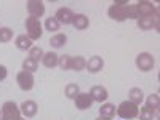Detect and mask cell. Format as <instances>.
Listing matches in <instances>:
<instances>
[{"label":"cell","instance_id":"obj_8","mask_svg":"<svg viewBox=\"0 0 160 120\" xmlns=\"http://www.w3.org/2000/svg\"><path fill=\"white\" fill-rule=\"evenodd\" d=\"M28 11H29V16L31 18H40L45 15V3L42 0H29L28 3Z\"/></svg>","mask_w":160,"mask_h":120},{"label":"cell","instance_id":"obj_26","mask_svg":"<svg viewBox=\"0 0 160 120\" xmlns=\"http://www.w3.org/2000/svg\"><path fill=\"white\" fill-rule=\"evenodd\" d=\"M13 38V31L10 28H0V43H8Z\"/></svg>","mask_w":160,"mask_h":120},{"label":"cell","instance_id":"obj_32","mask_svg":"<svg viewBox=\"0 0 160 120\" xmlns=\"http://www.w3.org/2000/svg\"><path fill=\"white\" fill-rule=\"evenodd\" d=\"M0 120H3V115H2V111H0Z\"/></svg>","mask_w":160,"mask_h":120},{"label":"cell","instance_id":"obj_24","mask_svg":"<svg viewBox=\"0 0 160 120\" xmlns=\"http://www.w3.org/2000/svg\"><path fill=\"white\" fill-rule=\"evenodd\" d=\"M78 93H80V88H78L77 83H69L68 87L64 88V95H66V98H69V99H75Z\"/></svg>","mask_w":160,"mask_h":120},{"label":"cell","instance_id":"obj_3","mask_svg":"<svg viewBox=\"0 0 160 120\" xmlns=\"http://www.w3.org/2000/svg\"><path fill=\"white\" fill-rule=\"evenodd\" d=\"M138 112H139L138 104L131 102V101H123V102H120V106L117 108L118 117L123 118V120H131V118L138 117Z\"/></svg>","mask_w":160,"mask_h":120},{"label":"cell","instance_id":"obj_11","mask_svg":"<svg viewBox=\"0 0 160 120\" xmlns=\"http://www.w3.org/2000/svg\"><path fill=\"white\" fill-rule=\"evenodd\" d=\"M19 111H21V115H24L26 118H31V117H34V115L37 114L38 106H37L35 101L28 99V101H24V102L19 106Z\"/></svg>","mask_w":160,"mask_h":120},{"label":"cell","instance_id":"obj_23","mask_svg":"<svg viewBox=\"0 0 160 120\" xmlns=\"http://www.w3.org/2000/svg\"><path fill=\"white\" fill-rule=\"evenodd\" d=\"M37 69H38V62H37V61H34L32 58H29V56H28V58H26V59L22 61V71L34 74Z\"/></svg>","mask_w":160,"mask_h":120},{"label":"cell","instance_id":"obj_17","mask_svg":"<svg viewBox=\"0 0 160 120\" xmlns=\"http://www.w3.org/2000/svg\"><path fill=\"white\" fill-rule=\"evenodd\" d=\"M99 117L112 120L115 117V106L111 104V102H102L101 108H99Z\"/></svg>","mask_w":160,"mask_h":120},{"label":"cell","instance_id":"obj_28","mask_svg":"<svg viewBox=\"0 0 160 120\" xmlns=\"http://www.w3.org/2000/svg\"><path fill=\"white\" fill-rule=\"evenodd\" d=\"M58 66L62 71H69L71 69V56L69 55H61L58 58Z\"/></svg>","mask_w":160,"mask_h":120},{"label":"cell","instance_id":"obj_7","mask_svg":"<svg viewBox=\"0 0 160 120\" xmlns=\"http://www.w3.org/2000/svg\"><path fill=\"white\" fill-rule=\"evenodd\" d=\"M16 82L19 85V88L22 91H31L34 88V75L31 72H26V71H21L18 75H16Z\"/></svg>","mask_w":160,"mask_h":120},{"label":"cell","instance_id":"obj_19","mask_svg":"<svg viewBox=\"0 0 160 120\" xmlns=\"http://www.w3.org/2000/svg\"><path fill=\"white\" fill-rule=\"evenodd\" d=\"M128 101L135 102V104H141V102L144 101V91H142L141 88H138V87L131 88V90L128 91Z\"/></svg>","mask_w":160,"mask_h":120},{"label":"cell","instance_id":"obj_30","mask_svg":"<svg viewBox=\"0 0 160 120\" xmlns=\"http://www.w3.org/2000/svg\"><path fill=\"white\" fill-rule=\"evenodd\" d=\"M7 75H8V71H7V68L3 64H0V82H3V80L7 78Z\"/></svg>","mask_w":160,"mask_h":120},{"label":"cell","instance_id":"obj_15","mask_svg":"<svg viewBox=\"0 0 160 120\" xmlns=\"http://www.w3.org/2000/svg\"><path fill=\"white\" fill-rule=\"evenodd\" d=\"M72 26L77 31H85L90 26V19H88L87 15H83V13H77V15L74 16V19H72Z\"/></svg>","mask_w":160,"mask_h":120},{"label":"cell","instance_id":"obj_13","mask_svg":"<svg viewBox=\"0 0 160 120\" xmlns=\"http://www.w3.org/2000/svg\"><path fill=\"white\" fill-rule=\"evenodd\" d=\"M104 68V61L101 56H91L88 61H87V66H85V69L90 72V74H98L101 72Z\"/></svg>","mask_w":160,"mask_h":120},{"label":"cell","instance_id":"obj_33","mask_svg":"<svg viewBox=\"0 0 160 120\" xmlns=\"http://www.w3.org/2000/svg\"><path fill=\"white\" fill-rule=\"evenodd\" d=\"M21 120H24V118H21Z\"/></svg>","mask_w":160,"mask_h":120},{"label":"cell","instance_id":"obj_16","mask_svg":"<svg viewBox=\"0 0 160 120\" xmlns=\"http://www.w3.org/2000/svg\"><path fill=\"white\" fill-rule=\"evenodd\" d=\"M15 47L18 48V50H21V51H26V50H31L32 48V40L26 35V34H21V35H18L16 37V40H15Z\"/></svg>","mask_w":160,"mask_h":120},{"label":"cell","instance_id":"obj_4","mask_svg":"<svg viewBox=\"0 0 160 120\" xmlns=\"http://www.w3.org/2000/svg\"><path fill=\"white\" fill-rule=\"evenodd\" d=\"M26 31H28V35L32 42L34 40H38L40 37H42V34H43V28H42V22H40V19H37V18H28L26 19Z\"/></svg>","mask_w":160,"mask_h":120},{"label":"cell","instance_id":"obj_27","mask_svg":"<svg viewBox=\"0 0 160 120\" xmlns=\"http://www.w3.org/2000/svg\"><path fill=\"white\" fill-rule=\"evenodd\" d=\"M43 55H45V53H43V50L40 48V47H32V48L29 50V58H32V59L37 61V62L42 61Z\"/></svg>","mask_w":160,"mask_h":120},{"label":"cell","instance_id":"obj_25","mask_svg":"<svg viewBox=\"0 0 160 120\" xmlns=\"http://www.w3.org/2000/svg\"><path fill=\"white\" fill-rule=\"evenodd\" d=\"M59 28H61V24L56 21L55 16H53V18H47V21H45V29H47V31H50V32H58Z\"/></svg>","mask_w":160,"mask_h":120},{"label":"cell","instance_id":"obj_2","mask_svg":"<svg viewBox=\"0 0 160 120\" xmlns=\"http://www.w3.org/2000/svg\"><path fill=\"white\" fill-rule=\"evenodd\" d=\"M136 11V19L138 18H155L158 16V8L154 7V3L148 2V0H141L135 5Z\"/></svg>","mask_w":160,"mask_h":120},{"label":"cell","instance_id":"obj_5","mask_svg":"<svg viewBox=\"0 0 160 120\" xmlns=\"http://www.w3.org/2000/svg\"><path fill=\"white\" fill-rule=\"evenodd\" d=\"M154 66H155V59H154V56L151 55V53L142 51V53H139V55L136 56V68H138L141 72H149V71H152Z\"/></svg>","mask_w":160,"mask_h":120},{"label":"cell","instance_id":"obj_21","mask_svg":"<svg viewBox=\"0 0 160 120\" xmlns=\"http://www.w3.org/2000/svg\"><path fill=\"white\" fill-rule=\"evenodd\" d=\"M87 66V59L83 56H74L71 58V71H75V72H80L83 71Z\"/></svg>","mask_w":160,"mask_h":120},{"label":"cell","instance_id":"obj_18","mask_svg":"<svg viewBox=\"0 0 160 120\" xmlns=\"http://www.w3.org/2000/svg\"><path fill=\"white\" fill-rule=\"evenodd\" d=\"M58 55L55 51H48V53H45L43 55V58H42V64L45 66L47 69H53V68H56L58 66Z\"/></svg>","mask_w":160,"mask_h":120},{"label":"cell","instance_id":"obj_6","mask_svg":"<svg viewBox=\"0 0 160 120\" xmlns=\"http://www.w3.org/2000/svg\"><path fill=\"white\" fill-rule=\"evenodd\" d=\"M2 115H3V120H21L22 118L19 108L13 101L3 102V106H2Z\"/></svg>","mask_w":160,"mask_h":120},{"label":"cell","instance_id":"obj_12","mask_svg":"<svg viewBox=\"0 0 160 120\" xmlns=\"http://www.w3.org/2000/svg\"><path fill=\"white\" fill-rule=\"evenodd\" d=\"M74 101H75V108H77L78 111H87V109L91 108V104H93L91 96L88 95V93H82V91L78 93L77 98H75Z\"/></svg>","mask_w":160,"mask_h":120},{"label":"cell","instance_id":"obj_10","mask_svg":"<svg viewBox=\"0 0 160 120\" xmlns=\"http://www.w3.org/2000/svg\"><path fill=\"white\" fill-rule=\"evenodd\" d=\"M88 95L91 96L93 101H96V102H101V104H102L106 99L109 98V91H108V88L102 87V85H95V87L90 90Z\"/></svg>","mask_w":160,"mask_h":120},{"label":"cell","instance_id":"obj_22","mask_svg":"<svg viewBox=\"0 0 160 120\" xmlns=\"http://www.w3.org/2000/svg\"><path fill=\"white\" fill-rule=\"evenodd\" d=\"M136 26L141 31H151L154 28V18H138Z\"/></svg>","mask_w":160,"mask_h":120},{"label":"cell","instance_id":"obj_31","mask_svg":"<svg viewBox=\"0 0 160 120\" xmlns=\"http://www.w3.org/2000/svg\"><path fill=\"white\" fill-rule=\"evenodd\" d=\"M95 120H108V118H102V117H98V118H95Z\"/></svg>","mask_w":160,"mask_h":120},{"label":"cell","instance_id":"obj_29","mask_svg":"<svg viewBox=\"0 0 160 120\" xmlns=\"http://www.w3.org/2000/svg\"><path fill=\"white\" fill-rule=\"evenodd\" d=\"M138 115H139L141 120H154V114L148 108H146V106H144V108H141V112H138Z\"/></svg>","mask_w":160,"mask_h":120},{"label":"cell","instance_id":"obj_14","mask_svg":"<svg viewBox=\"0 0 160 120\" xmlns=\"http://www.w3.org/2000/svg\"><path fill=\"white\" fill-rule=\"evenodd\" d=\"M146 108H148L152 114H154V118L158 117V108H160V98L157 93H152V95L148 96L146 99Z\"/></svg>","mask_w":160,"mask_h":120},{"label":"cell","instance_id":"obj_9","mask_svg":"<svg viewBox=\"0 0 160 120\" xmlns=\"http://www.w3.org/2000/svg\"><path fill=\"white\" fill-rule=\"evenodd\" d=\"M74 16H75V13H74L71 8H66V7H62V8H58L56 15H55L56 21H58L59 24H64V26H69V24H72V19H74Z\"/></svg>","mask_w":160,"mask_h":120},{"label":"cell","instance_id":"obj_1","mask_svg":"<svg viewBox=\"0 0 160 120\" xmlns=\"http://www.w3.org/2000/svg\"><path fill=\"white\" fill-rule=\"evenodd\" d=\"M108 15L111 19H114L117 22H123L127 19H136L135 5H130L128 0H115L109 7Z\"/></svg>","mask_w":160,"mask_h":120},{"label":"cell","instance_id":"obj_20","mask_svg":"<svg viewBox=\"0 0 160 120\" xmlns=\"http://www.w3.org/2000/svg\"><path fill=\"white\" fill-rule=\"evenodd\" d=\"M66 42H68V35L61 34V32L55 34V35L50 38V45H51L53 48H61V47L66 45Z\"/></svg>","mask_w":160,"mask_h":120}]
</instances>
